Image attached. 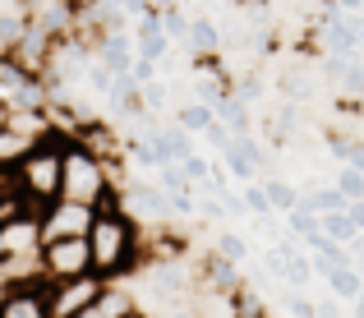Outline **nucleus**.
<instances>
[{"label": "nucleus", "mask_w": 364, "mask_h": 318, "mask_svg": "<svg viewBox=\"0 0 364 318\" xmlns=\"http://www.w3.org/2000/svg\"><path fill=\"white\" fill-rule=\"evenodd\" d=\"M88 245H92V272H97L102 282H124V277L139 272L143 235H139V221L124 208L97 212V221H92V230H88Z\"/></svg>", "instance_id": "obj_1"}, {"label": "nucleus", "mask_w": 364, "mask_h": 318, "mask_svg": "<svg viewBox=\"0 0 364 318\" xmlns=\"http://www.w3.org/2000/svg\"><path fill=\"white\" fill-rule=\"evenodd\" d=\"M65 143H70V134L55 129L51 139H37V148L18 161V185H23V198H28V212H33V217H42V212L60 198Z\"/></svg>", "instance_id": "obj_2"}, {"label": "nucleus", "mask_w": 364, "mask_h": 318, "mask_svg": "<svg viewBox=\"0 0 364 318\" xmlns=\"http://www.w3.org/2000/svg\"><path fill=\"white\" fill-rule=\"evenodd\" d=\"M107 282L97 272H83V277H70V282H46V304H51V318H79L83 309L102 300Z\"/></svg>", "instance_id": "obj_3"}, {"label": "nucleus", "mask_w": 364, "mask_h": 318, "mask_svg": "<svg viewBox=\"0 0 364 318\" xmlns=\"http://www.w3.org/2000/svg\"><path fill=\"white\" fill-rule=\"evenodd\" d=\"M83 272H92L88 235L46 240V245H42V277H46V282H70V277H83Z\"/></svg>", "instance_id": "obj_4"}, {"label": "nucleus", "mask_w": 364, "mask_h": 318, "mask_svg": "<svg viewBox=\"0 0 364 318\" xmlns=\"http://www.w3.org/2000/svg\"><path fill=\"white\" fill-rule=\"evenodd\" d=\"M37 221H42V245L46 240H74V235H88L92 230L97 208L92 203H74V198H55Z\"/></svg>", "instance_id": "obj_5"}, {"label": "nucleus", "mask_w": 364, "mask_h": 318, "mask_svg": "<svg viewBox=\"0 0 364 318\" xmlns=\"http://www.w3.org/2000/svg\"><path fill=\"white\" fill-rule=\"evenodd\" d=\"M37 249H42V221L33 212H23V217L0 226V258L5 254H37Z\"/></svg>", "instance_id": "obj_6"}, {"label": "nucleus", "mask_w": 364, "mask_h": 318, "mask_svg": "<svg viewBox=\"0 0 364 318\" xmlns=\"http://www.w3.org/2000/svg\"><path fill=\"white\" fill-rule=\"evenodd\" d=\"M0 318H51V304H46V282L5 291V295H0Z\"/></svg>", "instance_id": "obj_7"}, {"label": "nucleus", "mask_w": 364, "mask_h": 318, "mask_svg": "<svg viewBox=\"0 0 364 318\" xmlns=\"http://www.w3.org/2000/svg\"><path fill=\"white\" fill-rule=\"evenodd\" d=\"M134 46H139L143 60H166L171 55V37L161 28V9H148V14L134 23Z\"/></svg>", "instance_id": "obj_8"}, {"label": "nucleus", "mask_w": 364, "mask_h": 318, "mask_svg": "<svg viewBox=\"0 0 364 318\" xmlns=\"http://www.w3.org/2000/svg\"><path fill=\"white\" fill-rule=\"evenodd\" d=\"M97 60L107 65L111 74H129L134 60H139L134 33H102V37H97Z\"/></svg>", "instance_id": "obj_9"}, {"label": "nucleus", "mask_w": 364, "mask_h": 318, "mask_svg": "<svg viewBox=\"0 0 364 318\" xmlns=\"http://www.w3.org/2000/svg\"><path fill=\"white\" fill-rule=\"evenodd\" d=\"M124 208L152 221H171V194L161 185H124Z\"/></svg>", "instance_id": "obj_10"}, {"label": "nucleus", "mask_w": 364, "mask_h": 318, "mask_svg": "<svg viewBox=\"0 0 364 318\" xmlns=\"http://www.w3.org/2000/svg\"><path fill=\"white\" fill-rule=\"evenodd\" d=\"M198 277H203L213 291H222V295L240 291V263H226L222 254H208L203 263H198Z\"/></svg>", "instance_id": "obj_11"}, {"label": "nucleus", "mask_w": 364, "mask_h": 318, "mask_svg": "<svg viewBox=\"0 0 364 318\" xmlns=\"http://www.w3.org/2000/svg\"><path fill=\"white\" fill-rule=\"evenodd\" d=\"M157 143H161V152H166V161H185L189 152H194V134H189L176 115H171V120H157Z\"/></svg>", "instance_id": "obj_12"}, {"label": "nucleus", "mask_w": 364, "mask_h": 318, "mask_svg": "<svg viewBox=\"0 0 364 318\" xmlns=\"http://www.w3.org/2000/svg\"><path fill=\"white\" fill-rule=\"evenodd\" d=\"M124 157H129L139 171H152V176H157V166H166V152H161V143H157V129L134 134V139L124 143Z\"/></svg>", "instance_id": "obj_13"}, {"label": "nucleus", "mask_w": 364, "mask_h": 318, "mask_svg": "<svg viewBox=\"0 0 364 318\" xmlns=\"http://www.w3.org/2000/svg\"><path fill=\"white\" fill-rule=\"evenodd\" d=\"M222 46H226L222 28H217L213 18L198 14L194 28H189V51H194V60H213V55H222Z\"/></svg>", "instance_id": "obj_14"}, {"label": "nucleus", "mask_w": 364, "mask_h": 318, "mask_svg": "<svg viewBox=\"0 0 364 318\" xmlns=\"http://www.w3.org/2000/svg\"><path fill=\"white\" fill-rule=\"evenodd\" d=\"M213 111H217V120H222V124H231V129H235V139H249V134H254V111H249L245 97H235V88L226 92Z\"/></svg>", "instance_id": "obj_15"}, {"label": "nucleus", "mask_w": 364, "mask_h": 318, "mask_svg": "<svg viewBox=\"0 0 364 318\" xmlns=\"http://www.w3.org/2000/svg\"><path fill=\"white\" fill-rule=\"evenodd\" d=\"M33 148H37L33 134L14 129V124H0V166H18V161H23Z\"/></svg>", "instance_id": "obj_16"}, {"label": "nucleus", "mask_w": 364, "mask_h": 318, "mask_svg": "<svg viewBox=\"0 0 364 318\" xmlns=\"http://www.w3.org/2000/svg\"><path fill=\"white\" fill-rule=\"evenodd\" d=\"M309 258H314V277H323V282H328L337 267L355 263V258H350V245H337V240H328V245H323L318 254H309Z\"/></svg>", "instance_id": "obj_17"}, {"label": "nucleus", "mask_w": 364, "mask_h": 318, "mask_svg": "<svg viewBox=\"0 0 364 318\" xmlns=\"http://www.w3.org/2000/svg\"><path fill=\"white\" fill-rule=\"evenodd\" d=\"M134 309H139V300H134L120 282H107V291H102V300H97V314L102 318H129Z\"/></svg>", "instance_id": "obj_18"}, {"label": "nucleus", "mask_w": 364, "mask_h": 318, "mask_svg": "<svg viewBox=\"0 0 364 318\" xmlns=\"http://www.w3.org/2000/svg\"><path fill=\"white\" fill-rule=\"evenodd\" d=\"M263 185H267V203H272V212H282V217H286L291 208H300V194H304V189H295L291 180H282V176H267Z\"/></svg>", "instance_id": "obj_19"}, {"label": "nucleus", "mask_w": 364, "mask_h": 318, "mask_svg": "<svg viewBox=\"0 0 364 318\" xmlns=\"http://www.w3.org/2000/svg\"><path fill=\"white\" fill-rule=\"evenodd\" d=\"M328 291L337 295V300H360L364 295V277H360V267L350 263V267H337V272L328 277Z\"/></svg>", "instance_id": "obj_20"}, {"label": "nucleus", "mask_w": 364, "mask_h": 318, "mask_svg": "<svg viewBox=\"0 0 364 318\" xmlns=\"http://www.w3.org/2000/svg\"><path fill=\"white\" fill-rule=\"evenodd\" d=\"M318 230H323V235H332L337 245H350V240L360 235L355 221H350V212H323V217H318Z\"/></svg>", "instance_id": "obj_21"}, {"label": "nucleus", "mask_w": 364, "mask_h": 318, "mask_svg": "<svg viewBox=\"0 0 364 318\" xmlns=\"http://www.w3.org/2000/svg\"><path fill=\"white\" fill-rule=\"evenodd\" d=\"M213 254H222L226 263H245V258H249V240L240 235V230H217Z\"/></svg>", "instance_id": "obj_22"}, {"label": "nucleus", "mask_w": 364, "mask_h": 318, "mask_svg": "<svg viewBox=\"0 0 364 318\" xmlns=\"http://www.w3.org/2000/svg\"><path fill=\"white\" fill-rule=\"evenodd\" d=\"M176 120L185 124L189 134H203L208 124L217 120V111H213V106H208V102H185V106H180V111H176Z\"/></svg>", "instance_id": "obj_23"}, {"label": "nucleus", "mask_w": 364, "mask_h": 318, "mask_svg": "<svg viewBox=\"0 0 364 318\" xmlns=\"http://www.w3.org/2000/svg\"><path fill=\"white\" fill-rule=\"evenodd\" d=\"M180 166H185V176H189V185H194V194L198 189L208 185V180H213V171H217V161L208 157V152H189L185 161H180Z\"/></svg>", "instance_id": "obj_24"}, {"label": "nucleus", "mask_w": 364, "mask_h": 318, "mask_svg": "<svg viewBox=\"0 0 364 318\" xmlns=\"http://www.w3.org/2000/svg\"><path fill=\"white\" fill-rule=\"evenodd\" d=\"M161 28H166L171 42H185L189 46V28H194V18H185V9H180V5H161Z\"/></svg>", "instance_id": "obj_25"}, {"label": "nucleus", "mask_w": 364, "mask_h": 318, "mask_svg": "<svg viewBox=\"0 0 364 318\" xmlns=\"http://www.w3.org/2000/svg\"><path fill=\"white\" fill-rule=\"evenodd\" d=\"M314 230H318V212H314V208H291V212H286V235H295V240H309L314 235Z\"/></svg>", "instance_id": "obj_26"}, {"label": "nucleus", "mask_w": 364, "mask_h": 318, "mask_svg": "<svg viewBox=\"0 0 364 318\" xmlns=\"http://www.w3.org/2000/svg\"><path fill=\"white\" fill-rule=\"evenodd\" d=\"M157 185L166 189V194H194V185H189V176H185V166H180V161L157 166Z\"/></svg>", "instance_id": "obj_27"}, {"label": "nucleus", "mask_w": 364, "mask_h": 318, "mask_svg": "<svg viewBox=\"0 0 364 318\" xmlns=\"http://www.w3.org/2000/svg\"><path fill=\"white\" fill-rule=\"evenodd\" d=\"M240 198H245L249 217H272V203H267V185H263V180H249V185H240Z\"/></svg>", "instance_id": "obj_28"}, {"label": "nucleus", "mask_w": 364, "mask_h": 318, "mask_svg": "<svg viewBox=\"0 0 364 318\" xmlns=\"http://www.w3.org/2000/svg\"><path fill=\"white\" fill-rule=\"evenodd\" d=\"M198 139L213 148V157H222V152H231V148H235V129H231V124H222V120H213L203 134H198Z\"/></svg>", "instance_id": "obj_29"}, {"label": "nucleus", "mask_w": 364, "mask_h": 318, "mask_svg": "<svg viewBox=\"0 0 364 318\" xmlns=\"http://www.w3.org/2000/svg\"><path fill=\"white\" fill-rule=\"evenodd\" d=\"M282 97L286 102H309L314 97V83H309V74H286V79H282Z\"/></svg>", "instance_id": "obj_30"}, {"label": "nucleus", "mask_w": 364, "mask_h": 318, "mask_svg": "<svg viewBox=\"0 0 364 318\" xmlns=\"http://www.w3.org/2000/svg\"><path fill=\"white\" fill-rule=\"evenodd\" d=\"M337 189H341L346 198H364V171H360V166H341Z\"/></svg>", "instance_id": "obj_31"}, {"label": "nucleus", "mask_w": 364, "mask_h": 318, "mask_svg": "<svg viewBox=\"0 0 364 318\" xmlns=\"http://www.w3.org/2000/svg\"><path fill=\"white\" fill-rule=\"evenodd\" d=\"M286 314L291 318H318V300H309L304 291H291L286 295Z\"/></svg>", "instance_id": "obj_32"}, {"label": "nucleus", "mask_w": 364, "mask_h": 318, "mask_svg": "<svg viewBox=\"0 0 364 318\" xmlns=\"http://www.w3.org/2000/svg\"><path fill=\"white\" fill-rule=\"evenodd\" d=\"M166 97H171V92H166V83H148V88H143L139 92V102H143V111H161V106H166Z\"/></svg>", "instance_id": "obj_33"}, {"label": "nucleus", "mask_w": 364, "mask_h": 318, "mask_svg": "<svg viewBox=\"0 0 364 318\" xmlns=\"http://www.w3.org/2000/svg\"><path fill=\"white\" fill-rule=\"evenodd\" d=\"M129 74L139 79V88H148V83H157V79H161V60H143V55H139Z\"/></svg>", "instance_id": "obj_34"}, {"label": "nucleus", "mask_w": 364, "mask_h": 318, "mask_svg": "<svg viewBox=\"0 0 364 318\" xmlns=\"http://www.w3.org/2000/svg\"><path fill=\"white\" fill-rule=\"evenodd\" d=\"M176 217H194V194H171V221Z\"/></svg>", "instance_id": "obj_35"}, {"label": "nucleus", "mask_w": 364, "mask_h": 318, "mask_svg": "<svg viewBox=\"0 0 364 318\" xmlns=\"http://www.w3.org/2000/svg\"><path fill=\"white\" fill-rule=\"evenodd\" d=\"M235 97H245L249 106H254L258 97H263V83H258V79H240V83H235Z\"/></svg>", "instance_id": "obj_36"}, {"label": "nucleus", "mask_w": 364, "mask_h": 318, "mask_svg": "<svg viewBox=\"0 0 364 318\" xmlns=\"http://www.w3.org/2000/svg\"><path fill=\"white\" fill-rule=\"evenodd\" d=\"M222 212H231V217H249V208H245V198L235 194V189H226L222 194Z\"/></svg>", "instance_id": "obj_37"}, {"label": "nucleus", "mask_w": 364, "mask_h": 318, "mask_svg": "<svg viewBox=\"0 0 364 318\" xmlns=\"http://www.w3.org/2000/svg\"><path fill=\"white\" fill-rule=\"evenodd\" d=\"M120 5H124V14H134V18H143L148 9H161L157 0H120Z\"/></svg>", "instance_id": "obj_38"}, {"label": "nucleus", "mask_w": 364, "mask_h": 318, "mask_svg": "<svg viewBox=\"0 0 364 318\" xmlns=\"http://www.w3.org/2000/svg\"><path fill=\"white\" fill-rule=\"evenodd\" d=\"M346 166H360V171H364V139H350V157H346Z\"/></svg>", "instance_id": "obj_39"}, {"label": "nucleus", "mask_w": 364, "mask_h": 318, "mask_svg": "<svg viewBox=\"0 0 364 318\" xmlns=\"http://www.w3.org/2000/svg\"><path fill=\"white\" fill-rule=\"evenodd\" d=\"M318 318H341V304L332 300V295H328V300H318Z\"/></svg>", "instance_id": "obj_40"}, {"label": "nucleus", "mask_w": 364, "mask_h": 318, "mask_svg": "<svg viewBox=\"0 0 364 318\" xmlns=\"http://www.w3.org/2000/svg\"><path fill=\"white\" fill-rule=\"evenodd\" d=\"M332 5H337L341 14H360V9H364V0H332Z\"/></svg>", "instance_id": "obj_41"}, {"label": "nucleus", "mask_w": 364, "mask_h": 318, "mask_svg": "<svg viewBox=\"0 0 364 318\" xmlns=\"http://www.w3.org/2000/svg\"><path fill=\"white\" fill-rule=\"evenodd\" d=\"M350 318H364V295H360V300H350Z\"/></svg>", "instance_id": "obj_42"}, {"label": "nucleus", "mask_w": 364, "mask_h": 318, "mask_svg": "<svg viewBox=\"0 0 364 318\" xmlns=\"http://www.w3.org/2000/svg\"><path fill=\"white\" fill-rule=\"evenodd\" d=\"M79 318H102V314H97V304H92V309H83Z\"/></svg>", "instance_id": "obj_43"}, {"label": "nucleus", "mask_w": 364, "mask_h": 318, "mask_svg": "<svg viewBox=\"0 0 364 318\" xmlns=\"http://www.w3.org/2000/svg\"><path fill=\"white\" fill-rule=\"evenodd\" d=\"M355 267H360V277H364V254H360V258H355Z\"/></svg>", "instance_id": "obj_44"}, {"label": "nucleus", "mask_w": 364, "mask_h": 318, "mask_svg": "<svg viewBox=\"0 0 364 318\" xmlns=\"http://www.w3.org/2000/svg\"><path fill=\"white\" fill-rule=\"evenodd\" d=\"M129 318H148V314H143V309H134V314H129Z\"/></svg>", "instance_id": "obj_45"}]
</instances>
